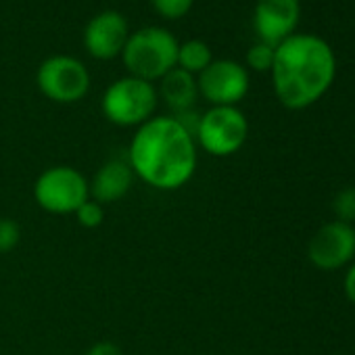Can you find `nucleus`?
<instances>
[{"instance_id":"17","label":"nucleus","mask_w":355,"mask_h":355,"mask_svg":"<svg viewBox=\"0 0 355 355\" xmlns=\"http://www.w3.org/2000/svg\"><path fill=\"white\" fill-rule=\"evenodd\" d=\"M76 218H78V224H80L82 228L92 230V228H98V226L103 224V220H105V209H103L101 203L88 199L86 203H82V205L78 207Z\"/></svg>"},{"instance_id":"7","label":"nucleus","mask_w":355,"mask_h":355,"mask_svg":"<svg viewBox=\"0 0 355 355\" xmlns=\"http://www.w3.org/2000/svg\"><path fill=\"white\" fill-rule=\"evenodd\" d=\"M42 94L55 103H76L90 88V73L82 61L69 55L49 57L36 76Z\"/></svg>"},{"instance_id":"3","label":"nucleus","mask_w":355,"mask_h":355,"mask_svg":"<svg viewBox=\"0 0 355 355\" xmlns=\"http://www.w3.org/2000/svg\"><path fill=\"white\" fill-rule=\"evenodd\" d=\"M178 46L180 42L167 30L142 28L128 38L121 57L134 78L153 82L178 65Z\"/></svg>"},{"instance_id":"20","label":"nucleus","mask_w":355,"mask_h":355,"mask_svg":"<svg viewBox=\"0 0 355 355\" xmlns=\"http://www.w3.org/2000/svg\"><path fill=\"white\" fill-rule=\"evenodd\" d=\"M86 355H123V351L111 340H101V343H94L86 351Z\"/></svg>"},{"instance_id":"8","label":"nucleus","mask_w":355,"mask_h":355,"mask_svg":"<svg viewBox=\"0 0 355 355\" xmlns=\"http://www.w3.org/2000/svg\"><path fill=\"white\" fill-rule=\"evenodd\" d=\"M199 94L207 98L214 107H236L249 92L247 69L232 61L220 59L211 61L197 78Z\"/></svg>"},{"instance_id":"19","label":"nucleus","mask_w":355,"mask_h":355,"mask_svg":"<svg viewBox=\"0 0 355 355\" xmlns=\"http://www.w3.org/2000/svg\"><path fill=\"white\" fill-rule=\"evenodd\" d=\"M153 5L165 19H180L191 11L193 0H153Z\"/></svg>"},{"instance_id":"16","label":"nucleus","mask_w":355,"mask_h":355,"mask_svg":"<svg viewBox=\"0 0 355 355\" xmlns=\"http://www.w3.org/2000/svg\"><path fill=\"white\" fill-rule=\"evenodd\" d=\"M274 55H276L274 46L266 42H257L247 51V65L255 71H270L274 65Z\"/></svg>"},{"instance_id":"9","label":"nucleus","mask_w":355,"mask_h":355,"mask_svg":"<svg viewBox=\"0 0 355 355\" xmlns=\"http://www.w3.org/2000/svg\"><path fill=\"white\" fill-rule=\"evenodd\" d=\"M309 261L320 270H338L355 255V228L351 224L332 220L324 224L309 241Z\"/></svg>"},{"instance_id":"2","label":"nucleus","mask_w":355,"mask_h":355,"mask_svg":"<svg viewBox=\"0 0 355 355\" xmlns=\"http://www.w3.org/2000/svg\"><path fill=\"white\" fill-rule=\"evenodd\" d=\"M270 71L278 101L297 111L326 94L334 82L336 59L324 38L293 34L276 46Z\"/></svg>"},{"instance_id":"14","label":"nucleus","mask_w":355,"mask_h":355,"mask_svg":"<svg viewBox=\"0 0 355 355\" xmlns=\"http://www.w3.org/2000/svg\"><path fill=\"white\" fill-rule=\"evenodd\" d=\"M214 61L211 49L203 40H187L178 46V65L189 73H201Z\"/></svg>"},{"instance_id":"18","label":"nucleus","mask_w":355,"mask_h":355,"mask_svg":"<svg viewBox=\"0 0 355 355\" xmlns=\"http://www.w3.org/2000/svg\"><path fill=\"white\" fill-rule=\"evenodd\" d=\"M21 241V228L11 218H0V253H11Z\"/></svg>"},{"instance_id":"15","label":"nucleus","mask_w":355,"mask_h":355,"mask_svg":"<svg viewBox=\"0 0 355 355\" xmlns=\"http://www.w3.org/2000/svg\"><path fill=\"white\" fill-rule=\"evenodd\" d=\"M332 209L338 222H345V224L355 222V187L340 189L332 201Z\"/></svg>"},{"instance_id":"21","label":"nucleus","mask_w":355,"mask_h":355,"mask_svg":"<svg viewBox=\"0 0 355 355\" xmlns=\"http://www.w3.org/2000/svg\"><path fill=\"white\" fill-rule=\"evenodd\" d=\"M345 295L347 299L355 305V263L347 270L345 274Z\"/></svg>"},{"instance_id":"1","label":"nucleus","mask_w":355,"mask_h":355,"mask_svg":"<svg viewBox=\"0 0 355 355\" xmlns=\"http://www.w3.org/2000/svg\"><path fill=\"white\" fill-rule=\"evenodd\" d=\"M128 163L140 180L157 191L187 187L197 169V140L173 115L150 117L138 125Z\"/></svg>"},{"instance_id":"10","label":"nucleus","mask_w":355,"mask_h":355,"mask_svg":"<svg viewBox=\"0 0 355 355\" xmlns=\"http://www.w3.org/2000/svg\"><path fill=\"white\" fill-rule=\"evenodd\" d=\"M299 17V0H257L253 26L259 36V42H266L276 49L282 40L295 34Z\"/></svg>"},{"instance_id":"13","label":"nucleus","mask_w":355,"mask_h":355,"mask_svg":"<svg viewBox=\"0 0 355 355\" xmlns=\"http://www.w3.org/2000/svg\"><path fill=\"white\" fill-rule=\"evenodd\" d=\"M161 98L175 111L182 113L193 109V105L197 103L199 96V86H197V78L180 67H173L171 71H167L161 78Z\"/></svg>"},{"instance_id":"4","label":"nucleus","mask_w":355,"mask_h":355,"mask_svg":"<svg viewBox=\"0 0 355 355\" xmlns=\"http://www.w3.org/2000/svg\"><path fill=\"white\" fill-rule=\"evenodd\" d=\"M157 90L153 82L128 76L113 82L103 94V113L115 125H142L157 109Z\"/></svg>"},{"instance_id":"11","label":"nucleus","mask_w":355,"mask_h":355,"mask_svg":"<svg viewBox=\"0 0 355 355\" xmlns=\"http://www.w3.org/2000/svg\"><path fill=\"white\" fill-rule=\"evenodd\" d=\"M128 21L117 11H103L90 19L84 30V46L86 51L101 61L115 59L121 55L128 42Z\"/></svg>"},{"instance_id":"6","label":"nucleus","mask_w":355,"mask_h":355,"mask_svg":"<svg viewBox=\"0 0 355 355\" xmlns=\"http://www.w3.org/2000/svg\"><path fill=\"white\" fill-rule=\"evenodd\" d=\"M249 136V121L236 107H211L201 115L195 140L214 157L234 155Z\"/></svg>"},{"instance_id":"5","label":"nucleus","mask_w":355,"mask_h":355,"mask_svg":"<svg viewBox=\"0 0 355 355\" xmlns=\"http://www.w3.org/2000/svg\"><path fill=\"white\" fill-rule=\"evenodd\" d=\"M34 199L49 214H76L78 207L90 199V184L80 169L55 165L38 175L34 184Z\"/></svg>"},{"instance_id":"12","label":"nucleus","mask_w":355,"mask_h":355,"mask_svg":"<svg viewBox=\"0 0 355 355\" xmlns=\"http://www.w3.org/2000/svg\"><path fill=\"white\" fill-rule=\"evenodd\" d=\"M134 182V171L125 161L113 159L107 161L92 178L90 182V197L92 201L107 205V203H115L119 199H123Z\"/></svg>"}]
</instances>
